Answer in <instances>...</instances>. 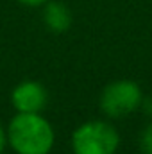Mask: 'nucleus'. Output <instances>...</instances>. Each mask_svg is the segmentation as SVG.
Here are the masks:
<instances>
[{"label":"nucleus","instance_id":"nucleus-3","mask_svg":"<svg viewBox=\"0 0 152 154\" xmlns=\"http://www.w3.org/2000/svg\"><path fill=\"white\" fill-rule=\"evenodd\" d=\"M143 91L138 82L129 79H118L109 82L99 97V108L109 120H118L132 115L141 108Z\"/></svg>","mask_w":152,"mask_h":154},{"label":"nucleus","instance_id":"nucleus-8","mask_svg":"<svg viewBox=\"0 0 152 154\" xmlns=\"http://www.w3.org/2000/svg\"><path fill=\"white\" fill-rule=\"evenodd\" d=\"M18 2L27 5V7H43L48 0H18Z\"/></svg>","mask_w":152,"mask_h":154},{"label":"nucleus","instance_id":"nucleus-1","mask_svg":"<svg viewBox=\"0 0 152 154\" xmlns=\"http://www.w3.org/2000/svg\"><path fill=\"white\" fill-rule=\"evenodd\" d=\"M5 133L14 154H50L56 145V131L43 113H16Z\"/></svg>","mask_w":152,"mask_h":154},{"label":"nucleus","instance_id":"nucleus-2","mask_svg":"<svg viewBox=\"0 0 152 154\" xmlns=\"http://www.w3.org/2000/svg\"><path fill=\"white\" fill-rule=\"evenodd\" d=\"M70 147L74 154H116L120 133L109 120H88L72 133Z\"/></svg>","mask_w":152,"mask_h":154},{"label":"nucleus","instance_id":"nucleus-5","mask_svg":"<svg viewBox=\"0 0 152 154\" xmlns=\"http://www.w3.org/2000/svg\"><path fill=\"white\" fill-rule=\"evenodd\" d=\"M72 11L65 2L57 0H48L43 5V23L47 25L48 31L54 34H63L72 27Z\"/></svg>","mask_w":152,"mask_h":154},{"label":"nucleus","instance_id":"nucleus-7","mask_svg":"<svg viewBox=\"0 0 152 154\" xmlns=\"http://www.w3.org/2000/svg\"><path fill=\"white\" fill-rule=\"evenodd\" d=\"M7 147H9V145H7V133H5V127L0 125V154L5 152Z\"/></svg>","mask_w":152,"mask_h":154},{"label":"nucleus","instance_id":"nucleus-4","mask_svg":"<svg viewBox=\"0 0 152 154\" xmlns=\"http://www.w3.org/2000/svg\"><path fill=\"white\" fill-rule=\"evenodd\" d=\"M9 100L16 113H43L48 102V91L41 82L25 79L11 90Z\"/></svg>","mask_w":152,"mask_h":154},{"label":"nucleus","instance_id":"nucleus-10","mask_svg":"<svg viewBox=\"0 0 152 154\" xmlns=\"http://www.w3.org/2000/svg\"><path fill=\"white\" fill-rule=\"evenodd\" d=\"M147 154H152V152H147Z\"/></svg>","mask_w":152,"mask_h":154},{"label":"nucleus","instance_id":"nucleus-9","mask_svg":"<svg viewBox=\"0 0 152 154\" xmlns=\"http://www.w3.org/2000/svg\"><path fill=\"white\" fill-rule=\"evenodd\" d=\"M141 109H145V113L152 118V99H145L143 97V102H141Z\"/></svg>","mask_w":152,"mask_h":154},{"label":"nucleus","instance_id":"nucleus-6","mask_svg":"<svg viewBox=\"0 0 152 154\" xmlns=\"http://www.w3.org/2000/svg\"><path fill=\"white\" fill-rule=\"evenodd\" d=\"M140 149L143 151V152H152V120L141 129V133H140Z\"/></svg>","mask_w":152,"mask_h":154}]
</instances>
